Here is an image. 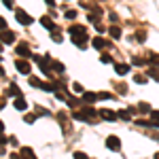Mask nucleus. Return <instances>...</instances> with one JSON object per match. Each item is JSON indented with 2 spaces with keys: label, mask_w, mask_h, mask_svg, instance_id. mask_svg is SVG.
<instances>
[{
  "label": "nucleus",
  "mask_w": 159,
  "mask_h": 159,
  "mask_svg": "<svg viewBox=\"0 0 159 159\" xmlns=\"http://www.w3.org/2000/svg\"><path fill=\"white\" fill-rule=\"evenodd\" d=\"M72 117H74V119H79V121H93V119L98 117V112L91 108V106H87V108H81L79 112H74Z\"/></svg>",
  "instance_id": "obj_2"
},
{
  "label": "nucleus",
  "mask_w": 159,
  "mask_h": 159,
  "mask_svg": "<svg viewBox=\"0 0 159 159\" xmlns=\"http://www.w3.org/2000/svg\"><path fill=\"white\" fill-rule=\"evenodd\" d=\"M132 112H134V108H132V110H119V112H117V117L123 119V121H129V119H132Z\"/></svg>",
  "instance_id": "obj_14"
},
{
  "label": "nucleus",
  "mask_w": 159,
  "mask_h": 159,
  "mask_svg": "<svg viewBox=\"0 0 159 159\" xmlns=\"http://www.w3.org/2000/svg\"><path fill=\"white\" fill-rule=\"evenodd\" d=\"M74 159H89L85 155V153H81V151H76V153H74Z\"/></svg>",
  "instance_id": "obj_29"
},
{
  "label": "nucleus",
  "mask_w": 159,
  "mask_h": 159,
  "mask_svg": "<svg viewBox=\"0 0 159 159\" xmlns=\"http://www.w3.org/2000/svg\"><path fill=\"white\" fill-rule=\"evenodd\" d=\"M51 68L55 72H64V64H60V61H51Z\"/></svg>",
  "instance_id": "obj_17"
},
{
  "label": "nucleus",
  "mask_w": 159,
  "mask_h": 159,
  "mask_svg": "<svg viewBox=\"0 0 159 159\" xmlns=\"http://www.w3.org/2000/svg\"><path fill=\"white\" fill-rule=\"evenodd\" d=\"M106 147H108L110 151H121V140H119L117 136H108V138H106Z\"/></svg>",
  "instance_id": "obj_5"
},
{
  "label": "nucleus",
  "mask_w": 159,
  "mask_h": 159,
  "mask_svg": "<svg viewBox=\"0 0 159 159\" xmlns=\"http://www.w3.org/2000/svg\"><path fill=\"white\" fill-rule=\"evenodd\" d=\"M91 45H93V49H98V51H102L104 47H108V43H106V40H102V38H98V36L91 40Z\"/></svg>",
  "instance_id": "obj_11"
},
{
  "label": "nucleus",
  "mask_w": 159,
  "mask_h": 159,
  "mask_svg": "<svg viewBox=\"0 0 159 159\" xmlns=\"http://www.w3.org/2000/svg\"><path fill=\"white\" fill-rule=\"evenodd\" d=\"M15 66H17V70H19L21 74H30V61L17 60V61H15Z\"/></svg>",
  "instance_id": "obj_7"
},
{
  "label": "nucleus",
  "mask_w": 159,
  "mask_h": 159,
  "mask_svg": "<svg viewBox=\"0 0 159 159\" xmlns=\"http://www.w3.org/2000/svg\"><path fill=\"white\" fill-rule=\"evenodd\" d=\"M110 98H115L112 93H108V91H102V93H98V100H110Z\"/></svg>",
  "instance_id": "obj_19"
},
{
  "label": "nucleus",
  "mask_w": 159,
  "mask_h": 159,
  "mask_svg": "<svg viewBox=\"0 0 159 159\" xmlns=\"http://www.w3.org/2000/svg\"><path fill=\"white\" fill-rule=\"evenodd\" d=\"M70 36H72V43L76 45V47H85L83 43L87 40V28H83V25H72L70 28Z\"/></svg>",
  "instance_id": "obj_1"
},
{
  "label": "nucleus",
  "mask_w": 159,
  "mask_h": 159,
  "mask_svg": "<svg viewBox=\"0 0 159 159\" xmlns=\"http://www.w3.org/2000/svg\"><path fill=\"white\" fill-rule=\"evenodd\" d=\"M108 32H110V36H112V38H121V30H119L117 25H112Z\"/></svg>",
  "instance_id": "obj_16"
},
{
  "label": "nucleus",
  "mask_w": 159,
  "mask_h": 159,
  "mask_svg": "<svg viewBox=\"0 0 159 159\" xmlns=\"http://www.w3.org/2000/svg\"><path fill=\"white\" fill-rule=\"evenodd\" d=\"M2 30H7V21H4V17H0V32Z\"/></svg>",
  "instance_id": "obj_32"
},
{
  "label": "nucleus",
  "mask_w": 159,
  "mask_h": 159,
  "mask_svg": "<svg viewBox=\"0 0 159 159\" xmlns=\"http://www.w3.org/2000/svg\"><path fill=\"white\" fill-rule=\"evenodd\" d=\"M72 89L76 91V93H83V85H81V83H74V85H72Z\"/></svg>",
  "instance_id": "obj_27"
},
{
  "label": "nucleus",
  "mask_w": 159,
  "mask_h": 159,
  "mask_svg": "<svg viewBox=\"0 0 159 159\" xmlns=\"http://www.w3.org/2000/svg\"><path fill=\"white\" fill-rule=\"evenodd\" d=\"M132 64H134V66H144L147 61L142 60V57H134V60H132Z\"/></svg>",
  "instance_id": "obj_22"
},
{
  "label": "nucleus",
  "mask_w": 159,
  "mask_h": 159,
  "mask_svg": "<svg viewBox=\"0 0 159 159\" xmlns=\"http://www.w3.org/2000/svg\"><path fill=\"white\" fill-rule=\"evenodd\" d=\"M21 155H24L25 159H36V157H34V153H32V148H24V151H21Z\"/></svg>",
  "instance_id": "obj_18"
},
{
  "label": "nucleus",
  "mask_w": 159,
  "mask_h": 159,
  "mask_svg": "<svg viewBox=\"0 0 159 159\" xmlns=\"http://www.w3.org/2000/svg\"><path fill=\"white\" fill-rule=\"evenodd\" d=\"M53 40H61V34H60V32H53Z\"/></svg>",
  "instance_id": "obj_34"
},
{
  "label": "nucleus",
  "mask_w": 159,
  "mask_h": 159,
  "mask_svg": "<svg viewBox=\"0 0 159 159\" xmlns=\"http://www.w3.org/2000/svg\"><path fill=\"white\" fill-rule=\"evenodd\" d=\"M9 91H11V93H15V96H17V98H19V96H21V91H19V89H17V85H11V87H9Z\"/></svg>",
  "instance_id": "obj_23"
},
{
  "label": "nucleus",
  "mask_w": 159,
  "mask_h": 159,
  "mask_svg": "<svg viewBox=\"0 0 159 159\" xmlns=\"http://www.w3.org/2000/svg\"><path fill=\"white\" fill-rule=\"evenodd\" d=\"M15 17H17V21H19L21 25H32V21H34L25 11H15Z\"/></svg>",
  "instance_id": "obj_3"
},
{
  "label": "nucleus",
  "mask_w": 159,
  "mask_h": 159,
  "mask_svg": "<svg viewBox=\"0 0 159 159\" xmlns=\"http://www.w3.org/2000/svg\"><path fill=\"white\" fill-rule=\"evenodd\" d=\"M151 66H159V55H151Z\"/></svg>",
  "instance_id": "obj_24"
},
{
  "label": "nucleus",
  "mask_w": 159,
  "mask_h": 159,
  "mask_svg": "<svg viewBox=\"0 0 159 159\" xmlns=\"http://www.w3.org/2000/svg\"><path fill=\"white\" fill-rule=\"evenodd\" d=\"M45 2H47V4H51V7L55 4V0H45Z\"/></svg>",
  "instance_id": "obj_35"
},
{
  "label": "nucleus",
  "mask_w": 159,
  "mask_h": 159,
  "mask_svg": "<svg viewBox=\"0 0 159 159\" xmlns=\"http://www.w3.org/2000/svg\"><path fill=\"white\" fill-rule=\"evenodd\" d=\"M81 100H83L85 104H91V102H96V100H98V93H93V91H85Z\"/></svg>",
  "instance_id": "obj_10"
},
{
  "label": "nucleus",
  "mask_w": 159,
  "mask_h": 159,
  "mask_svg": "<svg viewBox=\"0 0 159 159\" xmlns=\"http://www.w3.org/2000/svg\"><path fill=\"white\" fill-rule=\"evenodd\" d=\"M4 2V7H9V9H13V0H2Z\"/></svg>",
  "instance_id": "obj_33"
},
{
  "label": "nucleus",
  "mask_w": 159,
  "mask_h": 159,
  "mask_svg": "<svg viewBox=\"0 0 159 159\" xmlns=\"http://www.w3.org/2000/svg\"><path fill=\"white\" fill-rule=\"evenodd\" d=\"M138 108L142 110V112H151V106H148L147 102H140V104H138Z\"/></svg>",
  "instance_id": "obj_20"
},
{
  "label": "nucleus",
  "mask_w": 159,
  "mask_h": 159,
  "mask_svg": "<svg viewBox=\"0 0 159 159\" xmlns=\"http://www.w3.org/2000/svg\"><path fill=\"white\" fill-rule=\"evenodd\" d=\"M110 61H112V60H110V55H108V53H104V55H102V64H110Z\"/></svg>",
  "instance_id": "obj_31"
},
{
  "label": "nucleus",
  "mask_w": 159,
  "mask_h": 159,
  "mask_svg": "<svg viewBox=\"0 0 159 159\" xmlns=\"http://www.w3.org/2000/svg\"><path fill=\"white\" fill-rule=\"evenodd\" d=\"M40 24L45 25V28H47L49 32H55V30H57V25L53 24V21H51V19H49V17H47V15H45V17H40Z\"/></svg>",
  "instance_id": "obj_9"
},
{
  "label": "nucleus",
  "mask_w": 159,
  "mask_h": 159,
  "mask_svg": "<svg viewBox=\"0 0 159 159\" xmlns=\"http://www.w3.org/2000/svg\"><path fill=\"white\" fill-rule=\"evenodd\" d=\"M115 70H117V74H127L129 72V64H115Z\"/></svg>",
  "instance_id": "obj_12"
},
{
  "label": "nucleus",
  "mask_w": 159,
  "mask_h": 159,
  "mask_svg": "<svg viewBox=\"0 0 159 159\" xmlns=\"http://www.w3.org/2000/svg\"><path fill=\"white\" fill-rule=\"evenodd\" d=\"M134 81H136V83H140V85H144V83H147V79H144L142 74H136V76H134Z\"/></svg>",
  "instance_id": "obj_21"
},
{
  "label": "nucleus",
  "mask_w": 159,
  "mask_h": 159,
  "mask_svg": "<svg viewBox=\"0 0 159 159\" xmlns=\"http://www.w3.org/2000/svg\"><path fill=\"white\" fill-rule=\"evenodd\" d=\"M11 159H21V157H19V155H11Z\"/></svg>",
  "instance_id": "obj_36"
},
{
  "label": "nucleus",
  "mask_w": 159,
  "mask_h": 159,
  "mask_svg": "<svg viewBox=\"0 0 159 159\" xmlns=\"http://www.w3.org/2000/svg\"><path fill=\"white\" fill-rule=\"evenodd\" d=\"M151 125L159 127V110H153V112H151Z\"/></svg>",
  "instance_id": "obj_15"
},
{
  "label": "nucleus",
  "mask_w": 159,
  "mask_h": 159,
  "mask_svg": "<svg viewBox=\"0 0 159 159\" xmlns=\"http://www.w3.org/2000/svg\"><path fill=\"white\" fill-rule=\"evenodd\" d=\"M66 17H68V19H74V17H76V11L68 9V11H66Z\"/></svg>",
  "instance_id": "obj_28"
},
{
  "label": "nucleus",
  "mask_w": 159,
  "mask_h": 159,
  "mask_svg": "<svg viewBox=\"0 0 159 159\" xmlns=\"http://www.w3.org/2000/svg\"><path fill=\"white\" fill-rule=\"evenodd\" d=\"M34 119H36L34 115H25V117H24V121H25V123H34Z\"/></svg>",
  "instance_id": "obj_30"
},
{
  "label": "nucleus",
  "mask_w": 159,
  "mask_h": 159,
  "mask_svg": "<svg viewBox=\"0 0 159 159\" xmlns=\"http://www.w3.org/2000/svg\"><path fill=\"white\" fill-rule=\"evenodd\" d=\"M136 38H138V40H144V38H147L144 30H138V32H136Z\"/></svg>",
  "instance_id": "obj_26"
},
{
  "label": "nucleus",
  "mask_w": 159,
  "mask_h": 159,
  "mask_svg": "<svg viewBox=\"0 0 159 159\" xmlns=\"http://www.w3.org/2000/svg\"><path fill=\"white\" fill-rule=\"evenodd\" d=\"M0 155H4V148H2V147H0Z\"/></svg>",
  "instance_id": "obj_37"
},
{
  "label": "nucleus",
  "mask_w": 159,
  "mask_h": 159,
  "mask_svg": "<svg viewBox=\"0 0 159 159\" xmlns=\"http://www.w3.org/2000/svg\"><path fill=\"white\" fill-rule=\"evenodd\" d=\"M17 53H19L21 57H32V51H30V47H28L25 43H21V45H17Z\"/></svg>",
  "instance_id": "obj_8"
},
{
  "label": "nucleus",
  "mask_w": 159,
  "mask_h": 159,
  "mask_svg": "<svg viewBox=\"0 0 159 159\" xmlns=\"http://www.w3.org/2000/svg\"><path fill=\"white\" fill-rule=\"evenodd\" d=\"M98 115L104 119V121H115V119H119V117H117V112H115V110H108V108L98 110Z\"/></svg>",
  "instance_id": "obj_6"
},
{
  "label": "nucleus",
  "mask_w": 159,
  "mask_h": 159,
  "mask_svg": "<svg viewBox=\"0 0 159 159\" xmlns=\"http://www.w3.org/2000/svg\"><path fill=\"white\" fill-rule=\"evenodd\" d=\"M0 43H4V45L15 43V32H11V30H2V32H0Z\"/></svg>",
  "instance_id": "obj_4"
},
{
  "label": "nucleus",
  "mask_w": 159,
  "mask_h": 159,
  "mask_svg": "<svg viewBox=\"0 0 159 159\" xmlns=\"http://www.w3.org/2000/svg\"><path fill=\"white\" fill-rule=\"evenodd\" d=\"M13 106H15L17 110H25V108H28V102H25L24 98H17L15 102H13Z\"/></svg>",
  "instance_id": "obj_13"
},
{
  "label": "nucleus",
  "mask_w": 159,
  "mask_h": 159,
  "mask_svg": "<svg viewBox=\"0 0 159 159\" xmlns=\"http://www.w3.org/2000/svg\"><path fill=\"white\" fill-rule=\"evenodd\" d=\"M148 76H155L159 81V68H153V70H148Z\"/></svg>",
  "instance_id": "obj_25"
},
{
  "label": "nucleus",
  "mask_w": 159,
  "mask_h": 159,
  "mask_svg": "<svg viewBox=\"0 0 159 159\" xmlns=\"http://www.w3.org/2000/svg\"><path fill=\"white\" fill-rule=\"evenodd\" d=\"M2 127H4V125H2V121H0V132H2Z\"/></svg>",
  "instance_id": "obj_38"
}]
</instances>
